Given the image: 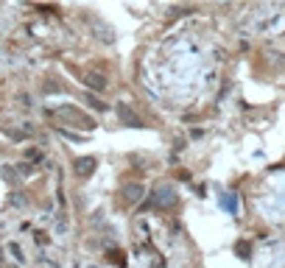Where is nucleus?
<instances>
[{
	"label": "nucleus",
	"instance_id": "nucleus-1",
	"mask_svg": "<svg viewBox=\"0 0 285 268\" xmlns=\"http://www.w3.org/2000/svg\"><path fill=\"white\" fill-rule=\"evenodd\" d=\"M95 168H98V157H78V160L73 162V170H76V176H81V179H90Z\"/></svg>",
	"mask_w": 285,
	"mask_h": 268
},
{
	"label": "nucleus",
	"instance_id": "nucleus-5",
	"mask_svg": "<svg viewBox=\"0 0 285 268\" xmlns=\"http://www.w3.org/2000/svg\"><path fill=\"white\" fill-rule=\"evenodd\" d=\"M84 81L93 87V90H104V87H107V76H101V73H95V70H90V73H87Z\"/></svg>",
	"mask_w": 285,
	"mask_h": 268
},
{
	"label": "nucleus",
	"instance_id": "nucleus-6",
	"mask_svg": "<svg viewBox=\"0 0 285 268\" xmlns=\"http://www.w3.org/2000/svg\"><path fill=\"white\" fill-rule=\"evenodd\" d=\"M0 268H3V252H0Z\"/></svg>",
	"mask_w": 285,
	"mask_h": 268
},
{
	"label": "nucleus",
	"instance_id": "nucleus-3",
	"mask_svg": "<svg viewBox=\"0 0 285 268\" xmlns=\"http://www.w3.org/2000/svg\"><path fill=\"white\" fill-rule=\"evenodd\" d=\"M120 196H123L129 204H137V201H143V184H137V182L123 184V187H120Z\"/></svg>",
	"mask_w": 285,
	"mask_h": 268
},
{
	"label": "nucleus",
	"instance_id": "nucleus-2",
	"mask_svg": "<svg viewBox=\"0 0 285 268\" xmlns=\"http://www.w3.org/2000/svg\"><path fill=\"white\" fill-rule=\"evenodd\" d=\"M151 201H154L157 207H171V204H176V190H173L171 184H168V187H165V184H160Z\"/></svg>",
	"mask_w": 285,
	"mask_h": 268
},
{
	"label": "nucleus",
	"instance_id": "nucleus-4",
	"mask_svg": "<svg viewBox=\"0 0 285 268\" xmlns=\"http://www.w3.org/2000/svg\"><path fill=\"white\" fill-rule=\"evenodd\" d=\"M117 117H120L123 126H143V120H140V117L134 115V109H129V107H117Z\"/></svg>",
	"mask_w": 285,
	"mask_h": 268
}]
</instances>
